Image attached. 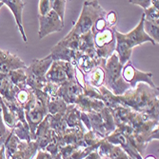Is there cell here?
Masks as SVG:
<instances>
[{
    "label": "cell",
    "mask_w": 159,
    "mask_h": 159,
    "mask_svg": "<svg viewBox=\"0 0 159 159\" xmlns=\"http://www.w3.org/2000/svg\"><path fill=\"white\" fill-rule=\"evenodd\" d=\"M159 1L157 0H152V5L144 11V18L146 21L159 23V10H158Z\"/></svg>",
    "instance_id": "484cf974"
},
{
    "label": "cell",
    "mask_w": 159,
    "mask_h": 159,
    "mask_svg": "<svg viewBox=\"0 0 159 159\" xmlns=\"http://www.w3.org/2000/svg\"><path fill=\"white\" fill-rule=\"evenodd\" d=\"M47 82L61 86L64 83L75 80V66L66 61L55 60L45 75Z\"/></svg>",
    "instance_id": "52a82bcc"
},
{
    "label": "cell",
    "mask_w": 159,
    "mask_h": 159,
    "mask_svg": "<svg viewBox=\"0 0 159 159\" xmlns=\"http://www.w3.org/2000/svg\"><path fill=\"white\" fill-rule=\"evenodd\" d=\"M67 107L68 105L65 103V101L61 97H50L48 102V112L51 115H54L57 113H64L67 110Z\"/></svg>",
    "instance_id": "44dd1931"
},
{
    "label": "cell",
    "mask_w": 159,
    "mask_h": 159,
    "mask_svg": "<svg viewBox=\"0 0 159 159\" xmlns=\"http://www.w3.org/2000/svg\"><path fill=\"white\" fill-rule=\"evenodd\" d=\"M100 115L102 117V121H103V125H104V129H105V133H106V137L111 134L116 127H115L114 124V120H113V116L112 113L110 108L105 107L104 109H102L100 111Z\"/></svg>",
    "instance_id": "7402d4cb"
},
{
    "label": "cell",
    "mask_w": 159,
    "mask_h": 159,
    "mask_svg": "<svg viewBox=\"0 0 159 159\" xmlns=\"http://www.w3.org/2000/svg\"><path fill=\"white\" fill-rule=\"evenodd\" d=\"M54 135V132L51 129L48 116H46L43 121L38 125L35 131V138L34 141L36 142L38 150L44 151L45 148L48 146V144L52 140Z\"/></svg>",
    "instance_id": "4fadbf2b"
},
{
    "label": "cell",
    "mask_w": 159,
    "mask_h": 159,
    "mask_svg": "<svg viewBox=\"0 0 159 159\" xmlns=\"http://www.w3.org/2000/svg\"><path fill=\"white\" fill-rule=\"evenodd\" d=\"M4 143H5V141H4V140H2V139H1V137H0V147L4 146Z\"/></svg>",
    "instance_id": "d590c367"
},
{
    "label": "cell",
    "mask_w": 159,
    "mask_h": 159,
    "mask_svg": "<svg viewBox=\"0 0 159 159\" xmlns=\"http://www.w3.org/2000/svg\"><path fill=\"white\" fill-rule=\"evenodd\" d=\"M82 94H84L83 88L76 80H70L64 83L57 91V96L61 97L67 105H75L77 98Z\"/></svg>",
    "instance_id": "8fae6325"
},
{
    "label": "cell",
    "mask_w": 159,
    "mask_h": 159,
    "mask_svg": "<svg viewBox=\"0 0 159 159\" xmlns=\"http://www.w3.org/2000/svg\"><path fill=\"white\" fill-rule=\"evenodd\" d=\"M158 24L159 23H153V22L146 21L144 19V32H145L147 34V35H149L153 40L155 45L159 43Z\"/></svg>",
    "instance_id": "4316f807"
},
{
    "label": "cell",
    "mask_w": 159,
    "mask_h": 159,
    "mask_svg": "<svg viewBox=\"0 0 159 159\" xmlns=\"http://www.w3.org/2000/svg\"><path fill=\"white\" fill-rule=\"evenodd\" d=\"M18 89L11 82L7 75L0 74V98L5 102H16V94Z\"/></svg>",
    "instance_id": "9a60e30c"
},
{
    "label": "cell",
    "mask_w": 159,
    "mask_h": 159,
    "mask_svg": "<svg viewBox=\"0 0 159 159\" xmlns=\"http://www.w3.org/2000/svg\"><path fill=\"white\" fill-rule=\"evenodd\" d=\"M0 103H1V109H2V118H3V122L5 124V126L10 129H12L13 127L16 126L18 122L17 117L16 116L12 111H11L9 110V108L4 104L3 101L0 99Z\"/></svg>",
    "instance_id": "cb8c5ba5"
},
{
    "label": "cell",
    "mask_w": 159,
    "mask_h": 159,
    "mask_svg": "<svg viewBox=\"0 0 159 159\" xmlns=\"http://www.w3.org/2000/svg\"><path fill=\"white\" fill-rule=\"evenodd\" d=\"M11 129H8L4 122H3V118H2V109H1V103H0V137H1L2 140L6 141L7 137L9 136V134H11Z\"/></svg>",
    "instance_id": "f546056e"
},
{
    "label": "cell",
    "mask_w": 159,
    "mask_h": 159,
    "mask_svg": "<svg viewBox=\"0 0 159 159\" xmlns=\"http://www.w3.org/2000/svg\"><path fill=\"white\" fill-rule=\"evenodd\" d=\"M145 159H156V157L153 156V155H148Z\"/></svg>",
    "instance_id": "e575fe53"
},
{
    "label": "cell",
    "mask_w": 159,
    "mask_h": 159,
    "mask_svg": "<svg viewBox=\"0 0 159 159\" xmlns=\"http://www.w3.org/2000/svg\"><path fill=\"white\" fill-rule=\"evenodd\" d=\"M52 1L50 0H40L38 6V16H45L52 11Z\"/></svg>",
    "instance_id": "f1b7e54d"
},
{
    "label": "cell",
    "mask_w": 159,
    "mask_h": 159,
    "mask_svg": "<svg viewBox=\"0 0 159 159\" xmlns=\"http://www.w3.org/2000/svg\"><path fill=\"white\" fill-rule=\"evenodd\" d=\"M75 105L77 110L82 112H99L106 107L102 101L90 98L88 96H85L84 94L77 98Z\"/></svg>",
    "instance_id": "2e32d148"
},
{
    "label": "cell",
    "mask_w": 159,
    "mask_h": 159,
    "mask_svg": "<svg viewBox=\"0 0 159 159\" xmlns=\"http://www.w3.org/2000/svg\"><path fill=\"white\" fill-rule=\"evenodd\" d=\"M27 65L16 54L11 53L9 51L0 52V74L8 75L16 70H26Z\"/></svg>",
    "instance_id": "7c38bea8"
},
{
    "label": "cell",
    "mask_w": 159,
    "mask_h": 159,
    "mask_svg": "<svg viewBox=\"0 0 159 159\" xmlns=\"http://www.w3.org/2000/svg\"><path fill=\"white\" fill-rule=\"evenodd\" d=\"M106 11L101 7L98 1H85L80 16L75 22L73 29L68 35L80 36L91 32L95 22L102 17H106Z\"/></svg>",
    "instance_id": "277c9868"
},
{
    "label": "cell",
    "mask_w": 159,
    "mask_h": 159,
    "mask_svg": "<svg viewBox=\"0 0 159 159\" xmlns=\"http://www.w3.org/2000/svg\"><path fill=\"white\" fill-rule=\"evenodd\" d=\"M122 77L129 85L131 89H134L138 83H144L149 85L152 89H157L158 87L152 81V73H144L137 70L131 61L127 62L122 68Z\"/></svg>",
    "instance_id": "ba28073f"
},
{
    "label": "cell",
    "mask_w": 159,
    "mask_h": 159,
    "mask_svg": "<svg viewBox=\"0 0 159 159\" xmlns=\"http://www.w3.org/2000/svg\"><path fill=\"white\" fill-rule=\"evenodd\" d=\"M0 52H1V50H0Z\"/></svg>",
    "instance_id": "f35d334b"
},
{
    "label": "cell",
    "mask_w": 159,
    "mask_h": 159,
    "mask_svg": "<svg viewBox=\"0 0 159 159\" xmlns=\"http://www.w3.org/2000/svg\"><path fill=\"white\" fill-rule=\"evenodd\" d=\"M0 159H8L5 154V148L4 146L0 147Z\"/></svg>",
    "instance_id": "836d02e7"
},
{
    "label": "cell",
    "mask_w": 159,
    "mask_h": 159,
    "mask_svg": "<svg viewBox=\"0 0 159 159\" xmlns=\"http://www.w3.org/2000/svg\"><path fill=\"white\" fill-rule=\"evenodd\" d=\"M100 159H110L109 157H100Z\"/></svg>",
    "instance_id": "74e56055"
},
{
    "label": "cell",
    "mask_w": 159,
    "mask_h": 159,
    "mask_svg": "<svg viewBox=\"0 0 159 159\" xmlns=\"http://www.w3.org/2000/svg\"><path fill=\"white\" fill-rule=\"evenodd\" d=\"M144 19H145L144 14L142 13V17L137 26L126 34L118 32L116 28L114 29V35L116 40L114 52H116L118 60L122 66L129 61L133 53V49L135 46L144 44L146 42H151L152 45H155L153 40L144 32Z\"/></svg>",
    "instance_id": "7a4b0ae2"
},
{
    "label": "cell",
    "mask_w": 159,
    "mask_h": 159,
    "mask_svg": "<svg viewBox=\"0 0 159 159\" xmlns=\"http://www.w3.org/2000/svg\"><path fill=\"white\" fill-rule=\"evenodd\" d=\"M39 20V32L38 36L39 39H42L52 33L60 32L64 23L60 20L58 16L52 10L45 16H38Z\"/></svg>",
    "instance_id": "9c48e42d"
},
{
    "label": "cell",
    "mask_w": 159,
    "mask_h": 159,
    "mask_svg": "<svg viewBox=\"0 0 159 159\" xmlns=\"http://www.w3.org/2000/svg\"><path fill=\"white\" fill-rule=\"evenodd\" d=\"M35 159H54L49 152L45 151L38 150L36 152V158Z\"/></svg>",
    "instance_id": "d6a6232c"
},
{
    "label": "cell",
    "mask_w": 159,
    "mask_h": 159,
    "mask_svg": "<svg viewBox=\"0 0 159 159\" xmlns=\"http://www.w3.org/2000/svg\"><path fill=\"white\" fill-rule=\"evenodd\" d=\"M105 138L109 143L112 144V145L119 146L131 158L143 159V157L134 149V147L133 146V144L131 143L129 139L127 136H125L120 131H118L117 129H115L111 134H109Z\"/></svg>",
    "instance_id": "30bf717a"
},
{
    "label": "cell",
    "mask_w": 159,
    "mask_h": 159,
    "mask_svg": "<svg viewBox=\"0 0 159 159\" xmlns=\"http://www.w3.org/2000/svg\"><path fill=\"white\" fill-rule=\"evenodd\" d=\"M19 143H20V140L16 136V134H14L12 132H11V134H9V136L7 137L5 143H4L5 154L8 159H11V156L16 152Z\"/></svg>",
    "instance_id": "603a6c76"
},
{
    "label": "cell",
    "mask_w": 159,
    "mask_h": 159,
    "mask_svg": "<svg viewBox=\"0 0 159 159\" xmlns=\"http://www.w3.org/2000/svg\"><path fill=\"white\" fill-rule=\"evenodd\" d=\"M9 79L11 82L14 85V87H16L18 90H24L27 88V76L25 74V70L19 69L12 70L8 75Z\"/></svg>",
    "instance_id": "ffe728a7"
},
{
    "label": "cell",
    "mask_w": 159,
    "mask_h": 159,
    "mask_svg": "<svg viewBox=\"0 0 159 159\" xmlns=\"http://www.w3.org/2000/svg\"><path fill=\"white\" fill-rule=\"evenodd\" d=\"M97 90L103 95L106 107L111 109L118 104L158 121V88L152 89L147 84L138 83L134 89H129L120 96L113 95L104 86Z\"/></svg>",
    "instance_id": "6da1fadb"
},
{
    "label": "cell",
    "mask_w": 159,
    "mask_h": 159,
    "mask_svg": "<svg viewBox=\"0 0 159 159\" xmlns=\"http://www.w3.org/2000/svg\"><path fill=\"white\" fill-rule=\"evenodd\" d=\"M11 132L16 134V136L20 140V141H25V142H30L32 141L31 139V133L29 126L24 125L20 121L17 122V124L13 127Z\"/></svg>",
    "instance_id": "d4e9b609"
},
{
    "label": "cell",
    "mask_w": 159,
    "mask_h": 159,
    "mask_svg": "<svg viewBox=\"0 0 159 159\" xmlns=\"http://www.w3.org/2000/svg\"><path fill=\"white\" fill-rule=\"evenodd\" d=\"M114 28L107 27L105 30L98 33H93V44L98 59L107 60L114 52L116 40L114 35Z\"/></svg>",
    "instance_id": "8992f818"
},
{
    "label": "cell",
    "mask_w": 159,
    "mask_h": 159,
    "mask_svg": "<svg viewBox=\"0 0 159 159\" xmlns=\"http://www.w3.org/2000/svg\"><path fill=\"white\" fill-rule=\"evenodd\" d=\"M64 116L68 128H76L87 131L80 118V111L77 110L75 105H68Z\"/></svg>",
    "instance_id": "ac0fdd59"
},
{
    "label": "cell",
    "mask_w": 159,
    "mask_h": 159,
    "mask_svg": "<svg viewBox=\"0 0 159 159\" xmlns=\"http://www.w3.org/2000/svg\"><path fill=\"white\" fill-rule=\"evenodd\" d=\"M37 151L38 146L35 141H20L16 152L11 156V159H33Z\"/></svg>",
    "instance_id": "e0dca14e"
},
{
    "label": "cell",
    "mask_w": 159,
    "mask_h": 159,
    "mask_svg": "<svg viewBox=\"0 0 159 159\" xmlns=\"http://www.w3.org/2000/svg\"><path fill=\"white\" fill-rule=\"evenodd\" d=\"M122 68L123 66L120 64L115 52L106 60V64L103 68L105 73L103 86L115 96L123 95L131 89L129 85L122 77Z\"/></svg>",
    "instance_id": "3957f363"
},
{
    "label": "cell",
    "mask_w": 159,
    "mask_h": 159,
    "mask_svg": "<svg viewBox=\"0 0 159 159\" xmlns=\"http://www.w3.org/2000/svg\"><path fill=\"white\" fill-rule=\"evenodd\" d=\"M4 6V4H3V2L2 1H0V9H1L2 7Z\"/></svg>",
    "instance_id": "8d00e7d4"
},
{
    "label": "cell",
    "mask_w": 159,
    "mask_h": 159,
    "mask_svg": "<svg viewBox=\"0 0 159 159\" xmlns=\"http://www.w3.org/2000/svg\"><path fill=\"white\" fill-rule=\"evenodd\" d=\"M2 2L12 12L14 19H16V25H17V28H18V31L22 36V39L25 43H27L28 37L25 34L23 22H22V12H23L24 6L26 4L25 1H21V0H3Z\"/></svg>",
    "instance_id": "5bb4252c"
},
{
    "label": "cell",
    "mask_w": 159,
    "mask_h": 159,
    "mask_svg": "<svg viewBox=\"0 0 159 159\" xmlns=\"http://www.w3.org/2000/svg\"><path fill=\"white\" fill-rule=\"evenodd\" d=\"M129 2L134 5L140 6L141 8L144 9V11L152 5V0H131V1H129Z\"/></svg>",
    "instance_id": "1f68e13d"
},
{
    "label": "cell",
    "mask_w": 159,
    "mask_h": 159,
    "mask_svg": "<svg viewBox=\"0 0 159 159\" xmlns=\"http://www.w3.org/2000/svg\"><path fill=\"white\" fill-rule=\"evenodd\" d=\"M106 23H107V27L109 28H114L116 27V23H117V14L114 11H111L110 12H108L106 14L105 17Z\"/></svg>",
    "instance_id": "4dcf8cb0"
},
{
    "label": "cell",
    "mask_w": 159,
    "mask_h": 159,
    "mask_svg": "<svg viewBox=\"0 0 159 159\" xmlns=\"http://www.w3.org/2000/svg\"><path fill=\"white\" fill-rule=\"evenodd\" d=\"M104 79H105V73L102 67H96L93 71L89 75L85 76L86 83L92 86L94 89H98L100 87L104 85Z\"/></svg>",
    "instance_id": "d6986e66"
},
{
    "label": "cell",
    "mask_w": 159,
    "mask_h": 159,
    "mask_svg": "<svg viewBox=\"0 0 159 159\" xmlns=\"http://www.w3.org/2000/svg\"><path fill=\"white\" fill-rule=\"evenodd\" d=\"M53 59L49 54L45 58L34 59L31 65L27 67L25 74L27 76V86L33 90H42L47 84L45 75L49 70Z\"/></svg>",
    "instance_id": "5b68a950"
},
{
    "label": "cell",
    "mask_w": 159,
    "mask_h": 159,
    "mask_svg": "<svg viewBox=\"0 0 159 159\" xmlns=\"http://www.w3.org/2000/svg\"><path fill=\"white\" fill-rule=\"evenodd\" d=\"M66 3L67 1L64 0H53L52 5V10L58 16L60 20L64 23L65 19V8H66Z\"/></svg>",
    "instance_id": "83f0119b"
}]
</instances>
